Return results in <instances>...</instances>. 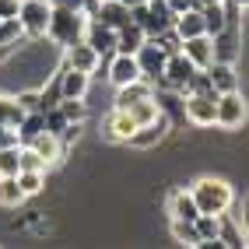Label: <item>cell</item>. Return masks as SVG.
Returning <instances> with one entry per match:
<instances>
[{"mask_svg":"<svg viewBox=\"0 0 249 249\" xmlns=\"http://www.w3.org/2000/svg\"><path fill=\"white\" fill-rule=\"evenodd\" d=\"M14 179H18V186H21L25 196H36V193L46 186V172H36V169H21Z\"/></svg>","mask_w":249,"mask_h":249,"instance_id":"4316f807","label":"cell"},{"mask_svg":"<svg viewBox=\"0 0 249 249\" xmlns=\"http://www.w3.org/2000/svg\"><path fill=\"white\" fill-rule=\"evenodd\" d=\"M246 123V98L239 91H221L214 102V126L221 130H239Z\"/></svg>","mask_w":249,"mask_h":249,"instance_id":"277c9868","label":"cell"},{"mask_svg":"<svg viewBox=\"0 0 249 249\" xmlns=\"http://www.w3.org/2000/svg\"><path fill=\"white\" fill-rule=\"evenodd\" d=\"M120 4H126V7H134V4H141V0H120Z\"/></svg>","mask_w":249,"mask_h":249,"instance_id":"74e56055","label":"cell"},{"mask_svg":"<svg viewBox=\"0 0 249 249\" xmlns=\"http://www.w3.org/2000/svg\"><path fill=\"white\" fill-rule=\"evenodd\" d=\"M21 204H25V193L18 186V179H14V176H0V207L18 211Z\"/></svg>","mask_w":249,"mask_h":249,"instance_id":"603a6c76","label":"cell"},{"mask_svg":"<svg viewBox=\"0 0 249 249\" xmlns=\"http://www.w3.org/2000/svg\"><path fill=\"white\" fill-rule=\"evenodd\" d=\"M196 235H200V246H214L218 242V231H221V218L218 214H196Z\"/></svg>","mask_w":249,"mask_h":249,"instance_id":"cb8c5ba5","label":"cell"},{"mask_svg":"<svg viewBox=\"0 0 249 249\" xmlns=\"http://www.w3.org/2000/svg\"><path fill=\"white\" fill-rule=\"evenodd\" d=\"M42 116H46V130H49V134H63V130H67V120H63V112L56 106L42 109Z\"/></svg>","mask_w":249,"mask_h":249,"instance_id":"4dcf8cb0","label":"cell"},{"mask_svg":"<svg viewBox=\"0 0 249 249\" xmlns=\"http://www.w3.org/2000/svg\"><path fill=\"white\" fill-rule=\"evenodd\" d=\"M134 134V120H130L126 109H112L109 120L102 126V141H112V144H126V137Z\"/></svg>","mask_w":249,"mask_h":249,"instance_id":"2e32d148","label":"cell"},{"mask_svg":"<svg viewBox=\"0 0 249 249\" xmlns=\"http://www.w3.org/2000/svg\"><path fill=\"white\" fill-rule=\"evenodd\" d=\"M126 112H130V120H134V126H144V123H155L161 116V106H158L155 95H147V98H141V102L126 106Z\"/></svg>","mask_w":249,"mask_h":249,"instance_id":"ffe728a7","label":"cell"},{"mask_svg":"<svg viewBox=\"0 0 249 249\" xmlns=\"http://www.w3.org/2000/svg\"><path fill=\"white\" fill-rule=\"evenodd\" d=\"M193 71H196V67L176 49V53H169V60H165V67H161V77H158V81H161L169 91H182V88H186V81L193 77Z\"/></svg>","mask_w":249,"mask_h":249,"instance_id":"52a82bcc","label":"cell"},{"mask_svg":"<svg viewBox=\"0 0 249 249\" xmlns=\"http://www.w3.org/2000/svg\"><path fill=\"white\" fill-rule=\"evenodd\" d=\"M147 95H155L151 91V81H130V85H123V88H116V106L112 109H126V106H134V102H141V98H147Z\"/></svg>","mask_w":249,"mask_h":249,"instance_id":"d6986e66","label":"cell"},{"mask_svg":"<svg viewBox=\"0 0 249 249\" xmlns=\"http://www.w3.org/2000/svg\"><path fill=\"white\" fill-rule=\"evenodd\" d=\"M56 109L63 112V120H67V123H85V120H88V106H85V98H60Z\"/></svg>","mask_w":249,"mask_h":249,"instance_id":"484cf974","label":"cell"},{"mask_svg":"<svg viewBox=\"0 0 249 249\" xmlns=\"http://www.w3.org/2000/svg\"><path fill=\"white\" fill-rule=\"evenodd\" d=\"M172 235H176V242H182V246H200V235H196V225H193V221L172 218Z\"/></svg>","mask_w":249,"mask_h":249,"instance_id":"f1b7e54d","label":"cell"},{"mask_svg":"<svg viewBox=\"0 0 249 249\" xmlns=\"http://www.w3.org/2000/svg\"><path fill=\"white\" fill-rule=\"evenodd\" d=\"M98 63H102V56H98L85 39H77V42H71V46H63V67H74V71L95 74V71H98Z\"/></svg>","mask_w":249,"mask_h":249,"instance_id":"9c48e42d","label":"cell"},{"mask_svg":"<svg viewBox=\"0 0 249 249\" xmlns=\"http://www.w3.org/2000/svg\"><path fill=\"white\" fill-rule=\"evenodd\" d=\"M49 4H56V7H74V11L91 14V7L98 4V0H49Z\"/></svg>","mask_w":249,"mask_h":249,"instance_id":"1f68e13d","label":"cell"},{"mask_svg":"<svg viewBox=\"0 0 249 249\" xmlns=\"http://www.w3.org/2000/svg\"><path fill=\"white\" fill-rule=\"evenodd\" d=\"M144 39H147L144 32H141L134 21H126L120 32H116V49H112V53H137V46H141Z\"/></svg>","mask_w":249,"mask_h":249,"instance_id":"7402d4cb","label":"cell"},{"mask_svg":"<svg viewBox=\"0 0 249 249\" xmlns=\"http://www.w3.org/2000/svg\"><path fill=\"white\" fill-rule=\"evenodd\" d=\"M179 53L186 56L196 71H204L211 67V60H214V39L211 36H193V39H179Z\"/></svg>","mask_w":249,"mask_h":249,"instance_id":"30bf717a","label":"cell"},{"mask_svg":"<svg viewBox=\"0 0 249 249\" xmlns=\"http://www.w3.org/2000/svg\"><path fill=\"white\" fill-rule=\"evenodd\" d=\"M225 4H228V7H231V11H242V7H246V4H249V0H225Z\"/></svg>","mask_w":249,"mask_h":249,"instance_id":"d590c367","label":"cell"},{"mask_svg":"<svg viewBox=\"0 0 249 249\" xmlns=\"http://www.w3.org/2000/svg\"><path fill=\"white\" fill-rule=\"evenodd\" d=\"M56 81H60V98H85L91 88V74L74 71V67H60Z\"/></svg>","mask_w":249,"mask_h":249,"instance_id":"8fae6325","label":"cell"},{"mask_svg":"<svg viewBox=\"0 0 249 249\" xmlns=\"http://www.w3.org/2000/svg\"><path fill=\"white\" fill-rule=\"evenodd\" d=\"M193 200H196V211L200 214H228L231 200H235V193H231V186L225 179H214V176H204V179H196L193 186Z\"/></svg>","mask_w":249,"mask_h":249,"instance_id":"6da1fadb","label":"cell"},{"mask_svg":"<svg viewBox=\"0 0 249 249\" xmlns=\"http://www.w3.org/2000/svg\"><path fill=\"white\" fill-rule=\"evenodd\" d=\"M18 0H0V18H18Z\"/></svg>","mask_w":249,"mask_h":249,"instance_id":"e575fe53","label":"cell"},{"mask_svg":"<svg viewBox=\"0 0 249 249\" xmlns=\"http://www.w3.org/2000/svg\"><path fill=\"white\" fill-rule=\"evenodd\" d=\"M14 130H18V144H28L36 134H42V130H46V116H42V109H28Z\"/></svg>","mask_w":249,"mask_h":249,"instance_id":"44dd1931","label":"cell"},{"mask_svg":"<svg viewBox=\"0 0 249 249\" xmlns=\"http://www.w3.org/2000/svg\"><path fill=\"white\" fill-rule=\"evenodd\" d=\"M165 134H169V120H165V112H161L155 123L134 126V134L126 137V144H130V147H137V151H151V147H158V144L165 141Z\"/></svg>","mask_w":249,"mask_h":249,"instance_id":"ba28073f","label":"cell"},{"mask_svg":"<svg viewBox=\"0 0 249 249\" xmlns=\"http://www.w3.org/2000/svg\"><path fill=\"white\" fill-rule=\"evenodd\" d=\"M109 81L116 88L130 85V81H141V67H137L134 53H112V60H109Z\"/></svg>","mask_w":249,"mask_h":249,"instance_id":"5bb4252c","label":"cell"},{"mask_svg":"<svg viewBox=\"0 0 249 249\" xmlns=\"http://www.w3.org/2000/svg\"><path fill=\"white\" fill-rule=\"evenodd\" d=\"M0 176H18V144L0 147Z\"/></svg>","mask_w":249,"mask_h":249,"instance_id":"f546056e","label":"cell"},{"mask_svg":"<svg viewBox=\"0 0 249 249\" xmlns=\"http://www.w3.org/2000/svg\"><path fill=\"white\" fill-rule=\"evenodd\" d=\"M165 207H169V218H182V221H196V214H200L190 190H172Z\"/></svg>","mask_w":249,"mask_h":249,"instance_id":"ac0fdd59","label":"cell"},{"mask_svg":"<svg viewBox=\"0 0 249 249\" xmlns=\"http://www.w3.org/2000/svg\"><path fill=\"white\" fill-rule=\"evenodd\" d=\"M14 98H18V106H21L25 112H28V109H42V102H39V91H18Z\"/></svg>","mask_w":249,"mask_h":249,"instance_id":"d6a6232c","label":"cell"},{"mask_svg":"<svg viewBox=\"0 0 249 249\" xmlns=\"http://www.w3.org/2000/svg\"><path fill=\"white\" fill-rule=\"evenodd\" d=\"M85 39L98 56H109L112 49H116V28H109V25H102V21H95V18H88V25H85Z\"/></svg>","mask_w":249,"mask_h":249,"instance_id":"7c38bea8","label":"cell"},{"mask_svg":"<svg viewBox=\"0 0 249 249\" xmlns=\"http://www.w3.org/2000/svg\"><path fill=\"white\" fill-rule=\"evenodd\" d=\"M134 60H137V67H141V77H144V81H158V77H161V67H165V60H169V49H165L158 39H144V42L137 46Z\"/></svg>","mask_w":249,"mask_h":249,"instance_id":"5b68a950","label":"cell"},{"mask_svg":"<svg viewBox=\"0 0 249 249\" xmlns=\"http://www.w3.org/2000/svg\"><path fill=\"white\" fill-rule=\"evenodd\" d=\"M207 71V77H211V85H214V91H239V74H235V67H231V60H211V67H204Z\"/></svg>","mask_w":249,"mask_h":249,"instance_id":"9a60e30c","label":"cell"},{"mask_svg":"<svg viewBox=\"0 0 249 249\" xmlns=\"http://www.w3.org/2000/svg\"><path fill=\"white\" fill-rule=\"evenodd\" d=\"M28 147L36 151L46 165H56L60 158H63V141H60V134H49V130H42V134H36L28 141Z\"/></svg>","mask_w":249,"mask_h":249,"instance_id":"e0dca14e","label":"cell"},{"mask_svg":"<svg viewBox=\"0 0 249 249\" xmlns=\"http://www.w3.org/2000/svg\"><path fill=\"white\" fill-rule=\"evenodd\" d=\"M18 4H21V0H18Z\"/></svg>","mask_w":249,"mask_h":249,"instance_id":"f35d334b","label":"cell"},{"mask_svg":"<svg viewBox=\"0 0 249 249\" xmlns=\"http://www.w3.org/2000/svg\"><path fill=\"white\" fill-rule=\"evenodd\" d=\"M85 25H88V14L85 11H74V7H56L49 11V25H46V39L56 42V46H71L85 36Z\"/></svg>","mask_w":249,"mask_h":249,"instance_id":"7a4b0ae2","label":"cell"},{"mask_svg":"<svg viewBox=\"0 0 249 249\" xmlns=\"http://www.w3.org/2000/svg\"><path fill=\"white\" fill-rule=\"evenodd\" d=\"M21 116H25V109L18 106V98L14 95H0V126H18Z\"/></svg>","mask_w":249,"mask_h":249,"instance_id":"d4e9b609","label":"cell"},{"mask_svg":"<svg viewBox=\"0 0 249 249\" xmlns=\"http://www.w3.org/2000/svg\"><path fill=\"white\" fill-rule=\"evenodd\" d=\"M25 39V32H21V21L18 18H0V46H18Z\"/></svg>","mask_w":249,"mask_h":249,"instance_id":"83f0119b","label":"cell"},{"mask_svg":"<svg viewBox=\"0 0 249 249\" xmlns=\"http://www.w3.org/2000/svg\"><path fill=\"white\" fill-rule=\"evenodd\" d=\"M11 53H14L11 46H0V63H4V60H11Z\"/></svg>","mask_w":249,"mask_h":249,"instance_id":"8d00e7d4","label":"cell"},{"mask_svg":"<svg viewBox=\"0 0 249 249\" xmlns=\"http://www.w3.org/2000/svg\"><path fill=\"white\" fill-rule=\"evenodd\" d=\"M18 144V130L14 126H0V147H14Z\"/></svg>","mask_w":249,"mask_h":249,"instance_id":"836d02e7","label":"cell"},{"mask_svg":"<svg viewBox=\"0 0 249 249\" xmlns=\"http://www.w3.org/2000/svg\"><path fill=\"white\" fill-rule=\"evenodd\" d=\"M88 18H95V21H102V25H109V28L120 32V28L130 21V7L120 4V0H98V4L91 7Z\"/></svg>","mask_w":249,"mask_h":249,"instance_id":"4fadbf2b","label":"cell"},{"mask_svg":"<svg viewBox=\"0 0 249 249\" xmlns=\"http://www.w3.org/2000/svg\"><path fill=\"white\" fill-rule=\"evenodd\" d=\"M49 11H53V4H49V0H21V7H18V21H21L25 39H46Z\"/></svg>","mask_w":249,"mask_h":249,"instance_id":"3957f363","label":"cell"},{"mask_svg":"<svg viewBox=\"0 0 249 249\" xmlns=\"http://www.w3.org/2000/svg\"><path fill=\"white\" fill-rule=\"evenodd\" d=\"M214 102H218V95H196V91H186L182 95V116L193 123V126H214Z\"/></svg>","mask_w":249,"mask_h":249,"instance_id":"8992f818","label":"cell"}]
</instances>
